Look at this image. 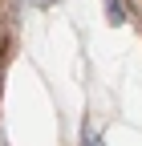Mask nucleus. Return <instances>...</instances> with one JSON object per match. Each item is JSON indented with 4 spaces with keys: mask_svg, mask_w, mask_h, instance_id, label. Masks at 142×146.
I'll list each match as a JSON object with an SVG mask.
<instances>
[{
    "mask_svg": "<svg viewBox=\"0 0 142 146\" xmlns=\"http://www.w3.org/2000/svg\"><path fill=\"white\" fill-rule=\"evenodd\" d=\"M29 4H33V8H49L53 0H29Z\"/></svg>",
    "mask_w": 142,
    "mask_h": 146,
    "instance_id": "obj_3",
    "label": "nucleus"
},
{
    "mask_svg": "<svg viewBox=\"0 0 142 146\" xmlns=\"http://www.w3.org/2000/svg\"><path fill=\"white\" fill-rule=\"evenodd\" d=\"M77 146H106V142H102V138L90 130V126H85V130H81V142H77Z\"/></svg>",
    "mask_w": 142,
    "mask_h": 146,
    "instance_id": "obj_2",
    "label": "nucleus"
},
{
    "mask_svg": "<svg viewBox=\"0 0 142 146\" xmlns=\"http://www.w3.org/2000/svg\"><path fill=\"white\" fill-rule=\"evenodd\" d=\"M106 12H110V25H122V21H126V8H122L118 0H106Z\"/></svg>",
    "mask_w": 142,
    "mask_h": 146,
    "instance_id": "obj_1",
    "label": "nucleus"
}]
</instances>
